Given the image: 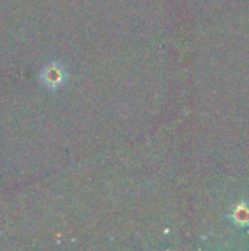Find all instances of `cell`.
I'll list each match as a JSON object with an SVG mask.
<instances>
[{
    "label": "cell",
    "mask_w": 249,
    "mask_h": 251,
    "mask_svg": "<svg viewBox=\"0 0 249 251\" xmlns=\"http://www.w3.org/2000/svg\"><path fill=\"white\" fill-rule=\"evenodd\" d=\"M66 78V74L62 68V65L59 63H48L44 66L43 74H41V79L44 82L45 87L48 88H57L63 84Z\"/></svg>",
    "instance_id": "cell-1"
}]
</instances>
